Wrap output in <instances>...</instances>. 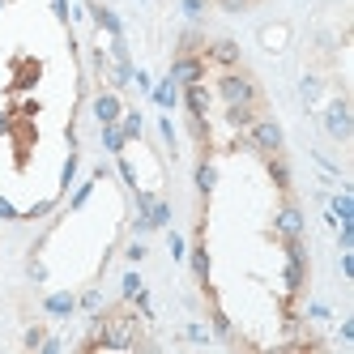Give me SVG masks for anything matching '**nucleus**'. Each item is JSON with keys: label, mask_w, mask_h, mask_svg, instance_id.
Returning <instances> with one entry per match:
<instances>
[{"label": "nucleus", "mask_w": 354, "mask_h": 354, "mask_svg": "<svg viewBox=\"0 0 354 354\" xmlns=\"http://www.w3.org/2000/svg\"><path fill=\"white\" fill-rule=\"evenodd\" d=\"M218 94H222V103H257L261 98V90H257V82L248 77V73H226V77L218 82Z\"/></svg>", "instance_id": "nucleus-2"}, {"label": "nucleus", "mask_w": 354, "mask_h": 354, "mask_svg": "<svg viewBox=\"0 0 354 354\" xmlns=\"http://www.w3.org/2000/svg\"><path fill=\"white\" fill-rule=\"evenodd\" d=\"M324 124H328V137H333V141H350V137H354V124H350V103H346V98H333V103H328Z\"/></svg>", "instance_id": "nucleus-3"}, {"label": "nucleus", "mask_w": 354, "mask_h": 354, "mask_svg": "<svg viewBox=\"0 0 354 354\" xmlns=\"http://www.w3.org/2000/svg\"><path fill=\"white\" fill-rule=\"evenodd\" d=\"M47 308H52V312H56V316H64V312H68V308H73V295H56V299H52V303H47Z\"/></svg>", "instance_id": "nucleus-14"}, {"label": "nucleus", "mask_w": 354, "mask_h": 354, "mask_svg": "<svg viewBox=\"0 0 354 354\" xmlns=\"http://www.w3.org/2000/svg\"><path fill=\"white\" fill-rule=\"evenodd\" d=\"M277 235H286V239H299L303 235V214L295 205H282L277 209Z\"/></svg>", "instance_id": "nucleus-7"}, {"label": "nucleus", "mask_w": 354, "mask_h": 354, "mask_svg": "<svg viewBox=\"0 0 354 354\" xmlns=\"http://www.w3.org/2000/svg\"><path fill=\"white\" fill-rule=\"evenodd\" d=\"M282 35H286V26H269L265 30V47H282Z\"/></svg>", "instance_id": "nucleus-15"}, {"label": "nucleus", "mask_w": 354, "mask_h": 354, "mask_svg": "<svg viewBox=\"0 0 354 354\" xmlns=\"http://www.w3.org/2000/svg\"><path fill=\"white\" fill-rule=\"evenodd\" d=\"M26 346H30V350L43 346V328H30V333H26Z\"/></svg>", "instance_id": "nucleus-19"}, {"label": "nucleus", "mask_w": 354, "mask_h": 354, "mask_svg": "<svg viewBox=\"0 0 354 354\" xmlns=\"http://www.w3.org/2000/svg\"><path fill=\"white\" fill-rule=\"evenodd\" d=\"M184 98H188V111H192V115H205V111H209V94L201 90V82H196V86H188V90H184Z\"/></svg>", "instance_id": "nucleus-8"}, {"label": "nucleus", "mask_w": 354, "mask_h": 354, "mask_svg": "<svg viewBox=\"0 0 354 354\" xmlns=\"http://www.w3.org/2000/svg\"><path fill=\"white\" fill-rule=\"evenodd\" d=\"M269 175H273V184H277V188H290V167L277 158V154H269Z\"/></svg>", "instance_id": "nucleus-9"}, {"label": "nucleus", "mask_w": 354, "mask_h": 354, "mask_svg": "<svg viewBox=\"0 0 354 354\" xmlns=\"http://www.w3.org/2000/svg\"><path fill=\"white\" fill-rule=\"evenodd\" d=\"M196 184H201V192H214V167H209V162H201V171H196Z\"/></svg>", "instance_id": "nucleus-13"}, {"label": "nucleus", "mask_w": 354, "mask_h": 354, "mask_svg": "<svg viewBox=\"0 0 354 354\" xmlns=\"http://www.w3.org/2000/svg\"><path fill=\"white\" fill-rule=\"evenodd\" d=\"M205 56H209L214 64H222V68H235V64H239V47H235V39H214V43L205 47Z\"/></svg>", "instance_id": "nucleus-5"}, {"label": "nucleus", "mask_w": 354, "mask_h": 354, "mask_svg": "<svg viewBox=\"0 0 354 354\" xmlns=\"http://www.w3.org/2000/svg\"><path fill=\"white\" fill-rule=\"evenodd\" d=\"M226 115H231V124H252L257 120V103H235Z\"/></svg>", "instance_id": "nucleus-10"}, {"label": "nucleus", "mask_w": 354, "mask_h": 354, "mask_svg": "<svg viewBox=\"0 0 354 354\" xmlns=\"http://www.w3.org/2000/svg\"><path fill=\"white\" fill-rule=\"evenodd\" d=\"M192 269H196V277H201V282L209 277V257H205V248H196V252H192Z\"/></svg>", "instance_id": "nucleus-12"}, {"label": "nucleus", "mask_w": 354, "mask_h": 354, "mask_svg": "<svg viewBox=\"0 0 354 354\" xmlns=\"http://www.w3.org/2000/svg\"><path fill=\"white\" fill-rule=\"evenodd\" d=\"M201 73H205V60H196V56H180L171 68V77L175 82H184V86H196L201 82Z\"/></svg>", "instance_id": "nucleus-6"}, {"label": "nucleus", "mask_w": 354, "mask_h": 354, "mask_svg": "<svg viewBox=\"0 0 354 354\" xmlns=\"http://www.w3.org/2000/svg\"><path fill=\"white\" fill-rule=\"evenodd\" d=\"M94 111H98V120H103V124H111V120L120 115V103H115L111 94H103V98H98V107H94Z\"/></svg>", "instance_id": "nucleus-11"}, {"label": "nucleus", "mask_w": 354, "mask_h": 354, "mask_svg": "<svg viewBox=\"0 0 354 354\" xmlns=\"http://www.w3.org/2000/svg\"><path fill=\"white\" fill-rule=\"evenodd\" d=\"M98 342H103L107 350H133L137 346V320L129 312H111L103 333H98Z\"/></svg>", "instance_id": "nucleus-1"}, {"label": "nucleus", "mask_w": 354, "mask_h": 354, "mask_svg": "<svg viewBox=\"0 0 354 354\" xmlns=\"http://www.w3.org/2000/svg\"><path fill=\"white\" fill-rule=\"evenodd\" d=\"M252 145L261 154H282V129L273 120H252Z\"/></svg>", "instance_id": "nucleus-4"}, {"label": "nucleus", "mask_w": 354, "mask_h": 354, "mask_svg": "<svg viewBox=\"0 0 354 354\" xmlns=\"http://www.w3.org/2000/svg\"><path fill=\"white\" fill-rule=\"evenodd\" d=\"M218 5H222L226 13H239V9H248V0H218Z\"/></svg>", "instance_id": "nucleus-18"}, {"label": "nucleus", "mask_w": 354, "mask_h": 354, "mask_svg": "<svg viewBox=\"0 0 354 354\" xmlns=\"http://www.w3.org/2000/svg\"><path fill=\"white\" fill-rule=\"evenodd\" d=\"M107 145H111V149H120V145H124V133H120V129H111V124H107Z\"/></svg>", "instance_id": "nucleus-17"}, {"label": "nucleus", "mask_w": 354, "mask_h": 354, "mask_svg": "<svg viewBox=\"0 0 354 354\" xmlns=\"http://www.w3.org/2000/svg\"><path fill=\"white\" fill-rule=\"evenodd\" d=\"M98 303H103V299H98V290H86V295H82V308H86V312H98Z\"/></svg>", "instance_id": "nucleus-16"}]
</instances>
